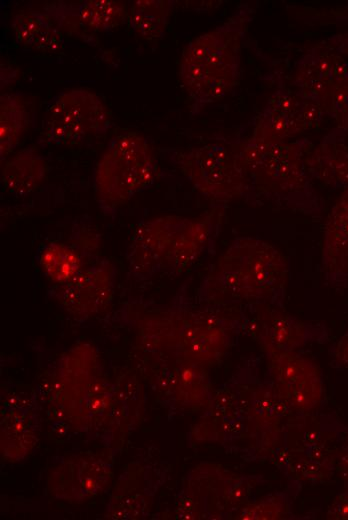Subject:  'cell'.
I'll return each instance as SVG.
<instances>
[{"label": "cell", "instance_id": "19", "mask_svg": "<svg viewBox=\"0 0 348 520\" xmlns=\"http://www.w3.org/2000/svg\"><path fill=\"white\" fill-rule=\"evenodd\" d=\"M36 262L42 274L53 285L70 281L88 266L71 244L60 241L40 245L36 253Z\"/></svg>", "mask_w": 348, "mask_h": 520}, {"label": "cell", "instance_id": "14", "mask_svg": "<svg viewBox=\"0 0 348 520\" xmlns=\"http://www.w3.org/2000/svg\"><path fill=\"white\" fill-rule=\"evenodd\" d=\"M338 53L325 47L308 50L296 65L294 85L300 97L318 105L330 115L333 92L336 86V60Z\"/></svg>", "mask_w": 348, "mask_h": 520}, {"label": "cell", "instance_id": "9", "mask_svg": "<svg viewBox=\"0 0 348 520\" xmlns=\"http://www.w3.org/2000/svg\"><path fill=\"white\" fill-rule=\"evenodd\" d=\"M323 115L318 105L281 88L269 97L248 139L263 146L281 144L317 127Z\"/></svg>", "mask_w": 348, "mask_h": 520}, {"label": "cell", "instance_id": "7", "mask_svg": "<svg viewBox=\"0 0 348 520\" xmlns=\"http://www.w3.org/2000/svg\"><path fill=\"white\" fill-rule=\"evenodd\" d=\"M164 152L170 163L210 201L220 206L241 199L252 205L260 203L230 143L169 148Z\"/></svg>", "mask_w": 348, "mask_h": 520}, {"label": "cell", "instance_id": "13", "mask_svg": "<svg viewBox=\"0 0 348 520\" xmlns=\"http://www.w3.org/2000/svg\"><path fill=\"white\" fill-rule=\"evenodd\" d=\"M270 373L278 386L293 392L295 404L301 409L316 406L323 393L322 375L319 367L295 351L266 353Z\"/></svg>", "mask_w": 348, "mask_h": 520}, {"label": "cell", "instance_id": "22", "mask_svg": "<svg viewBox=\"0 0 348 520\" xmlns=\"http://www.w3.org/2000/svg\"><path fill=\"white\" fill-rule=\"evenodd\" d=\"M67 242L79 252L87 265L101 258V235L89 216L75 220Z\"/></svg>", "mask_w": 348, "mask_h": 520}, {"label": "cell", "instance_id": "25", "mask_svg": "<svg viewBox=\"0 0 348 520\" xmlns=\"http://www.w3.org/2000/svg\"><path fill=\"white\" fill-rule=\"evenodd\" d=\"M329 41L334 51L348 58V33L332 36Z\"/></svg>", "mask_w": 348, "mask_h": 520}, {"label": "cell", "instance_id": "16", "mask_svg": "<svg viewBox=\"0 0 348 520\" xmlns=\"http://www.w3.org/2000/svg\"><path fill=\"white\" fill-rule=\"evenodd\" d=\"M347 133L341 128L330 132L306 155L305 165L311 178L332 188L348 187Z\"/></svg>", "mask_w": 348, "mask_h": 520}, {"label": "cell", "instance_id": "23", "mask_svg": "<svg viewBox=\"0 0 348 520\" xmlns=\"http://www.w3.org/2000/svg\"><path fill=\"white\" fill-rule=\"evenodd\" d=\"M331 365L335 368H348V329L330 348Z\"/></svg>", "mask_w": 348, "mask_h": 520}, {"label": "cell", "instance_id": "26", "mask_svg": "<svg viewBox=\"0 0 348 520\" xmlns=\"http://www.w3.org/2000/svg\"><path fill=\"white\" fill-rule=\"evenodd\" d=\"M346 14H348V11L346 12ZM345 19H348V16L344 17ZM348 21V20H347Z\"/></svg>", "mask_w": 348, "mask_h": 520}, {"label": "cell", "instance_id": "10", "mask_svg": "<svg viewBox=\"0 0 348 520\" xmlns=\"http://www.w3.org/2000/svg\"><path fill=\"white\" fill-rule=\"evenodd\" d=\"M116 276L115 264L110 259L101 257L70 281L50 287L48 294L69 314L85 319L109 305L114 294Z\"/></svg>", "mask_w": 348, "mask_h": 520}, {"label": "cell", "instance_id": "5", "mask_svg": "<svg viewBox=\"0 0 348 520\" xmlns=\"http://www.w3.org/2000/svg\"><path fill=\"white\" fill-rule=\"evenodd\" d=\"M231 146L260 203L263 199L312 216L322 212V200L305 165L310 141L263 146L246 139Z\"/></svg>", "mask_w": 348, "mask_h": 520}, {"label": "cell", "instance_id": "12", "mask_svg": "<svg viewBox=\"0 0 348 520\" xmlns=\"http://www.w3.org/2000/svg\"><path fill=\"white\" fill-rule=\"evenodd\" d=\"M43 11L60 29L88 42L98 32H109L127 20L125 4L115 0H85L81 2H52Z\"/></svg>", "mask_w": 348, "mask_h": 520}, {"label": "cell", "instance_id": "1", "mask_svg": "<svg viewBox=\"0 0 348 520\" xmlns=\"http://www.w3.org/2000/svg\"><path fill=\"white\" fill-rule=\"evenodd\" d=\"M288 277V259L273 244L239 236L211 264L198 295L212 306L248 303L282 308Z\"/></svg>", "mask_w": 348, "mask_h": 520}, {"label": "cell", "instance_id": "11", "mask_svg": "<svg viewBox=\"0 0 348 520\" xmlns=\"http://www.w3.org/2000/svg\"><path fill=\"white\" fill-rule=\"evenodd\" d=\"M250 321L242 325L261 344L265 353L295 351L308 342L323 343L328 330L322 324L305 323L270 304H252Z\"/></svg>", "mask_w": 348, "mask_h": 520}, {"label": "cell", "instance_id": "3", "mask_svg": "<svg viewBox=\"0 0 348 520\" xmlns=\"http://www.w3.org/2000/svg\"><path fill=\"white\" fill-rule=\"evenodd\" d=\"M253 11L241 6L216 28L184 48L179 65L182 85L191 101V114L224 98L237 84L242 40Z\"/></svg>", "mask_w": 348, "mask_h": 520}, {"label": "cell", "instance_id": "2", "mask_svg": "<svg viewBox=\"0 0 348 520\" xmlns=\"http://www.w3.org/2000/svg\"><path fill=\"white\" fill-rule=\"evenodd\" d=\"M224 206L199 217L166 215L139 223L128 242V275L143 282L156 275H179L214 246L221 229Z\"/></svg>", "mask_w": 348, "mask_h": 520}, {"label": "cell", "instance_id": "20", "mask_svg": "<svg viewBox=\"0 0 348 520\" xmlns=\"http://www.w3.org/2000/svg\"><path fill=\"white\" fill-rule=\"evenodd\" d=\"M174 4L172 0H136L128 10L127 21L141 39L158 40L166 30Z\"/></svg>", "mask_w": 348, "mask_h": 520}, {"label": "cell", "instance_id": "17", "mask_svg": "<svg viewBox=\"0 0 348 520\" xmlns=\"http://www.w3.org/2000/svg\"><path fill=\"white\" fill-rule=\"evenodd\" d=\"M11 30L16 41L29 49L57 52L64 46L62 32L44 11L17 12L12 18Z\"/></svg>", "mask_w": 348, "mask_h": 520}, {"label": "cell", "instance_id": "24", "mask_svg": "<svg viewBox=\"0 0 348 520\" xmlns=\"http://www.w3.org/2000/svg\"><path fill=\"white\" fill-rule=\"evenodd\" d=\"M329 518L348 519V490L340 495L330 508Z\"/></svg>", "mask_w": 348, "mask_h": 520}, {"label": "cell", "instance_id": "4", "mask_svg": "<svg viewBox=\"0 0 348 520\" xmlns=\"http://www.w3.org/2000/svg\"><path fill=\"white\" fill-rule=\"evenodd\" d=\"M143 315L138 329L147 348L176 362L206 367L217 362L231 345L236 322L227 316L194 310L184 304Z\"/></svg>", "mask_w": 348, "mask_h": 520}, {"label": "cell", "instance_id": "21", "mask_svg": "<svg viewBox=\"0 0 348 520\" xmlns=\"http://www.w3.org/2000/svg\"><path fill=\"white\" fill-rule=\"evenodd\" d=\"M29 126V112L17 94L0 96V155L1 161L19 144Z\"/></svg>", "mask_w": 348, "mask_h": 520}, {"label": "cell", "instance_id": "6", "mask_svg": "<svg viewBox=\"0 0 348 520\" xmlns=\"http://www.w3.org/2000/svg\"><path fill=\"white\" fill-rule=\"evenodd\" d=\"M158 177V161L147 138L126 131L110 139L93 171V192L107 216L148 189Z\"/></svg>", "mask_w": 348, "mask_h": 520}, {"label": "cell", "instance_id": "8", "mask_svg": "<svg viewBox=\"0 0 348 520\" xmlns=\"http://www.w3.org/2000/svg\"><path fill=\"white\" fill-rule=\"evenodd\" d=\"M111 115L103 99L85 88H72L55 95L47 106L40 145H67L104 135Z\"/></svg>", "mask_w": 348, "mask_h": 520}, {"label": "cell", "instance_id": "15", "mask_svg": "<svg viewBox=\"0 0 348 520\" xmlns=\"http://www.w3.org/2000/svg\"><path fill=\"white\" fill-rule=\"evenodd\" d=\"M321 269L331 287H348V187L343 189L325 223Z\"/></svg>", "mask_w": 348, "mask_h": 520}, {"label": "cell", "instance_id": "18", "mask_svg": "<svg viewBox=\"0 0 348 520\" xmlns=\"http://www.w3.org/2000/svg\"><path fill=\"white\" fill-rule=\"evenodd\" d=\"M48 172L46 159L35 147H26L6 161L1 182L15 196H26L36 191Z\"/></svg>", "mask_w": 348, "mask_h": 520}]
</instances>
